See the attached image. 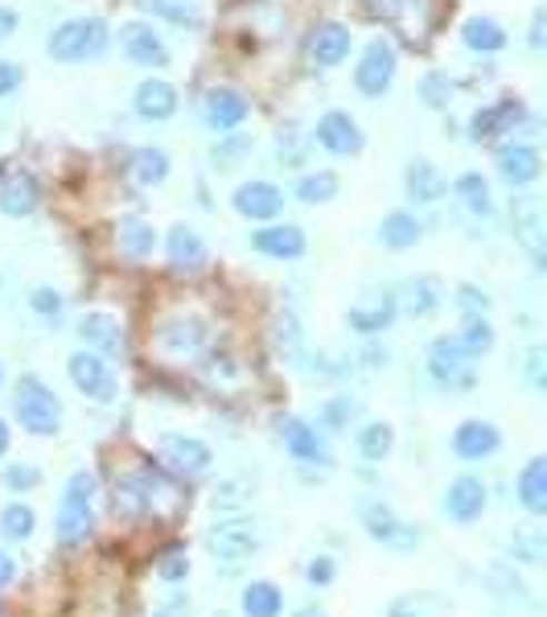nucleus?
Wrapping results in <instances>:
<instances>
[{"instance_id": "f3484780", "label": "nucleus", "mask_w": 547, "mask_h": 617, "mask_svg": "<svg viewBox=\"0 0 547 617\" xmlns=\"http://www.w3.org/2000/svg\"><path fill=\"white\" fill-rule=\"evenodd\" d=\"M498 429H494L490 420H466L461 429L452 432V453L461 457V461H486V457L498 453Z\"/></svg>"}, {"instance_id": "39448f33", "label": "nucleus", "mask_w": 547, "mask_h": 617, "mask_svg": "<svg viewBox=\"0 0 547 617\" xmlns=\"http://www.w3.org/2000/svg\"><path fill=\"white\" fill-rule=\"evenodd\" d=\"M13 412H17V420H21V429H29L33 437H54V432L62 429V403H58L54 391L33 375H26L17 383Z\"/></svg>"}, {"instance_id": "052dcab7", "label": "nucleus", "mask_w": 547, "mask_h": 617, "mask_svg": "<svg viewBox=\"0 0 547 617\" xmlns=\"http://www.w3.org/2000/svg\"><path fill=\"white\" fill-rule=\"evenodd\" d=\"M13 572H17V568H13V560H9V551L0 548V589L13 580Z\"/></svg>"}, {"instance_id": "6ab92c4d", "label": "nucleus", "mask_w": 547, "mask_h": 617, "mask_svg": "<svg viewBox=\"0 0 547 617\" xmlns=\"http://www.w3.org/2000/svg\"><path fill=\"white\" fill-rule=\"evenodd\" d=\"M280 437H285V449L297 461H305V466H326L329 461V449H326V441L317 437V429H309L305 420H297V417H288V420H280Z\"/></svg>"}, {"instance_id": "f03ea898", "label": "nucleus", "mask_w": 547, "mask_h": 617, "mask_svg": "<svg viewBox=\"0 0 547 617\" xmlns=\"http://www.w3.org/2000/svg\"><path fill=\"white\" fill-rule=\"evenodd\" d=\"M91 523H96V473H70L67 490H62V502H58V543L62 548H74L82 539L91 536Z\"/></svg>"}, {"instance_id": "72a5a7b5", "label": "nucleus", "mask_w": 547, "mask_h": 617, "mask_svg": "<svg viewBox=\"0 0 547 617\" xmlns=\"http://www.w3.org/2000/svg\"><path fill=\"white\" fill-rule=\"evenodd\" d=\"M243 614L247 617H280L285 614V592L272 580H251L243 589Z\"/></svg>"}, {"instance_id": "2eb2a0df", "label": "nucleus", "mask_w": 547, "mask_h": 617, "mask_svg": "<svg viewBox=\"0 0 547 617\" xmlns=\"http://www.w3.org/2000/svg\"><path fill=\"white\" fill-rule=\"evenodd\" d=\"M486 486L481 478H457V482L445 490V515L452 523H478L481 510H486Z\"/></svg>"}, {"instance_id": "0eeeda50", "label": "nucleus", "mask_w": 547, "mask_h": 617, "mask_svg": "<svg viewBox=\"0 0 547 617\" xmlns=\"http://www.w3.org/2000/svg\"><path fill=\"white\" fill-rule=\"evenodd\" d=\"M510 223H515V239L531 252L535 268H544L547 259V215H544V198L539 194H519L510 202Z\"/></svg>"}, {"instance_id": "5701e85b", "label": "nucleus", "mask_w": 547, "mask_h": 617, "mask_svg": "<svg viewBox=\"0 0 547 617\" xmlns=\"http://www.w3.org/2000/svg\"><path fill=\"white\" fill-rule=\"evenodd\" d=\"M498 174L507 186H531L539 177V153L531 145H507L498 148Z\"/></svg>"}, {"instance_id": "a18cd8bd", "label": "nucleus", "mask_w": 547, "mask_h": 617, "mask_svg": "<svg viewBox=\"0 0 547 617\" xmlns=\"http://www.w3.org/2000/svg\"><path fill=\"white\" fill-rule=\"evenodd\" d=\"M457 342H461V346H466L469 354H474V359H481V354H486V350L494 346V330H490V322H486V317H469L466 330L457 334Z\"/></svg>"}, {"instance_id": "3c124183", "label": "nucleus", "mask_w": 547, "mask_h": 617, "mask_svg": "<svg viewBox=\"0 0 547 617\" xmlns=\"http://www.w3.org/2000/svg\"><path fill=\"white\" fill-rule=\"evenodd\" d=\"M457 305L466 308L469 317H486V308H490V296L481 293V288H474V284H461V288H457Z\"/></svg>"}, {"instance_id": "aec40b11", "label": "nucleus", "mask_w": 547, "mask_h": 617, "mask_svg": "<svg viewBox=\"0 0 547 617\" xmlns=\"http://www.w3.org/2000/svg\"><path fill=\"white\" fill-rule=\"evenodd\" d=\"M38 202H41V186L33 174H21V169H17V174H9L0 182V210H4V215L26 218L38 210Z\"/></svg>"}, {"instance_id": "cd10ccee", "label": "nucleus", "mask_w": 547, "mask_h": 617, "mask_svg": "<svg viewBox=\"0 0 547 617\" xmlns=\"http://www.w3.org/2000/svg\"><path fill=\"white\" fill-rule=\"evenodd\" d=\"M396 322V296L391 293H379L375 301H367V305H355L350 308V330H358V334H384L387 325Z\"/></svg>"}, {"instance_id": "ea45409f", "label": "nucleus", "mask_w": 547, "mask_h": 617, "mask_svg": "<svg viewBox=\"0 0 547 617\" xmlns=\"http://www.w3.org/2000/svg\"><path fill=\"white\" fill-rule=\"evenodd\" d=\"M391 444H396V432L387 429V424H367V429L358 432V453L367 457V461H384L391 453Z\"/></svg>"}, {"instance_id": "6e6d98bb", "label": "nucleus", "mask_w": 547, "mask_h": 617, "mask_svg": "<svg viewBox=\"0 0 547 617\" xmlns=\"http://www.w3.org/2000/svg\"><path fill=\"white\" fill-rule=\"evenodd\" d=\"M305 577L314 580V585H329V580H334V560H329V556H317V560L305 568Z\"/></svg>"}, {"instance_id": "f8f14e48", "label": "nucleus", "mask_w": 547, "mask_h": 617, "mask_svg": "<svg viewBox=\"0 0 547 617\" xmlns=\"http://www.w3.org/2000/svg\"><path fill=\"white\" fill-rule=\"evenodd\" d=\"M247 111H251V104L235 87H215L202 99V120L210 133H231V128H239L247 120Z\"/></svg>"}, {"instance_id": "4c0bfd02", "label": "nucleus", "mask_w": 547, "mask_h": 617, "mask_svg": "<svg viewBox=\"0 0 547 617\" xmlns=\"http://www.w3.org/2000/svg\"><path fill=\"white\" fill-rule=\"evenodd\" d=\"M145 9L152 17H165V21H173V26H198L202 21V9H198V0H145Z\"/></svg>"}, {"instance_id": "79ce46f5", "label": "nucleus", "mask_w": 547, "mask_h": 617, "mask_svg": "<svg viewBox=\"0 0 547 617\" xmlns=\"http://www.w3.org/2000/svg\"><path fill=\"white\" fill-rule=\"evenodd\" d=\"M334 194H338V177L329 174V169H321V174H305L301 182H297V198L309 202V206L329 202Z\"/></svg>"}, {"instance_id": "49530a36", "label": "nucleus", "mask_w": 547, "mask_h": 617, "mask_svg": "<svg viewBox=\"0 0 547 617\" xmlns=\"http://www.w3.org/2000/svg\"><path fill=\"white\" fill-rule=\"evenodd\" d=\"M440 614H445V601L428 597V592H416V597H404V601L391 605V617H440Z\"/></svg>"}, {"instance_id": "4468645a", "label": "nucleus", "mask_w": 547, "mask_h": 617, "mask_svg": "<svg viewBox=\"0 0 547 617\" xmlns=\"http://www.w3.org/2000/svg\"><path fill=\"white\" fill-rule=\"evenodd\" d=\"M317 145L334 153V157H355L358 148H362V128L346 111H326L317 120Z\"/></svg>"}, {"instance_id": "37998d69", "label": "nucleus", "mask_w": 547, "mask_h": 617, "mask_svg": "<svg viewBox=\"0 0 547 617\" xmlns=\"http://www.w3.org/2000/svg\"><path fill=\"white\" fill-rule=\"evenodd\" d=\"M510 551H515V560L523 564H544L547 560V539L539 527H527V531H519V536L510 539Z\"/></svg>"}, {"instance_id": "bb28decb", "label": "nucleus", "mask_w": 547, "mask_h": 617, "mask_svg": "<svg viewBox=\"0 0 547 617\" xmlns=\"http://www.w3.org/2000/svg\"><path fill=\"white\" fill-rule=\"evenodd\" d=\"M137 111L145 120H169L178 111V91L165 79H145L137 87Z\"/></svg>"}, {"instance_id": "9d476101", "label": "nucleus", "mask_w": 547, "mask_h": 617, "mask_svg": "<svg viewBox=\"0 0 547 617\" xmlns=\"http://www.w3.org/2000/svg\"><path fill=\"white\" fill-rule=\"evenodd\" d=\"M70 383L82 391V395H91L96 403H111L116 400V375H111V366L91 354V350H79L74 359H70Z\"/></svg>"}, {"instance_id": "13d9d810", "label": "nucleus", "mask_w": 547, "mask_h": 617, "mask_svg": "<svg viewBox=\"0 0 547 617\" xmlns=\"http://www.w3.org/2000/svg\"><path fill=\"white\" fill-rule=\"evenodd\" d=\"M152 617H190V601H186V597H173V601L161 605Z\"/></svg>"}, {"instance_id": "c03bdc74", "label": "nucleus", "mask_w": 547, "mask_h": 617, "mask_svg": "<svg viewBox=\"0 0 547 617\" xmlns=\"http://www.w3.org/2000/svg\"><path fill=\"white\" fill-rule=\"evenodd\" d=\"M276 350L285 354V359H301L305 354V337H301V322L285 313L280 322H276Z\"/></svg>"}, {"instance_id": "a19ab883", "label": "nucleus", "mask_w": 547, "mask_h": 617, "mask_svg": "<svg viewBox=\"0 0 547 617\" xmlns=\"http://www.w3.org/2000/svg\"><path fill=\"white\" fill-rule=\"evenodd\" d=\"M33 510L26 507V502H9V507L0 510V531H4V539H29L33 536Z\"/></svg>"}, {"instance_id": "20e7f679", "label": "nucleus", "mask_w": 547, "mask_h": 617, "mask_svg": "<svg viewBox=\"0 0 547 617\" xmlns=\"http://www.w3.org/2000/svg\"><path fill=\"white\" fill-rule=\"evenodd\" d=\"M46 50L58 58V62H87V58H99L108 50V26L99 17H74V21H62V26L50 33Z\"/></svg>"}, {"instance_id": "0e129e2a", "label": "nucleus", "mask_w": 547, "mask_h": 617, "mask_svg": "<svg viewBox=\"0 0 547 617\" xmlns=\"http://www.w3.org/2000/svg\"><path fill=\"white\" fill-rule=\"evenodd\" d=\"M297 617H326V614H321V609H301Z\"/></svg>"}, {"instance_id": "423d86ee", "label": "nucleus", "mask_w": 547, "mask_h": 617, "mask_svg": "<svg viewBox=\"0 0 547 617\" xmlns=\"http://www.w3.org/2000/svg\"><path fill=\"white\" fill-rule=\"evenodd\" d=\"M157 350H161L165 359H193V354H202V346L210 342V325L198 317V313H178V317H169V322L157 325Z\"/></svg>"}, {"instance_id": "09e8293b", "label": "nucleus", "mask_w": 547, "mask_h": 617, "mask_svg": "<svg viewBox=\"0 0 547 617\" xmlns=\"http://www.w3.org/2000/svg\"><path fill=\"white\" fill-rule=\"evenodd\" d=\"M523 375H527V383H531L535 391L547 388V350L544 346L527 350V359H523Z\"/></svg>"}, {"instance_id": "393cba45", "label": "nucleus", "mask_w": 547, "mask_h": 617, "mask_svg": "<svg viewBox=\"0 0 547 617\" xmlns=\"http://www.w3.org/2000/svg\"><path fill=\"white\" fill-rule=\"evenodd\" d=\"M79 337L91 350H103V354H116V359H123L120 322H116V317H108V313H91V317H82V322H79Z\"/></svg>"}, {"instance_id": "1a4fd4ad", "label": "nucleus", "mask_w": 547, "mask_h": 617, "mask_svg": "<svg viewBox=\"0 0 547 617\" xmlns=\"http://www.w3.org/2000/svg\"><path fill=\"white\" fill-rule=\"evenodd\" d=\"M428 375L437 379L440 388H469V379H474V354L457 337H437L432 350H428Z\"/></svg>"}, {"instance_id": "603ef678", "label": "nucleus", "mask_w": 547, "mask_h": 617, "mask_svg": "<svg viewBox=\"0 0 547 617\" xmlns=\"http://www.w3.org/2000/svg\"><path fill=\"white\" fill-rule=\"evenodd\" d=\"M350 417H358V403L350 400V395L326 403V424H329V429H346V424H350Z\"/></svg>"}, {"instance_id": "473e14b6", "label": "nucleus", "mask_w": 547, "mask_h": 617, "mask_svg": "<svg viewBox=\"0 0 547 617\" xmlns=\"http://www.w3.org/2000/svg\"><path fill=\"white\" fill-rule=\"evenodd\" d=\"M420 235H425V227H420V218L408 215V210H396V215H387L384 227H379V239H384V247H391V252L416 247V243H420Z\"/></svg>"}, {"instance_id": "864d4df0", "label": "nucleus", "mask_w": 547, "mask_h": 617, "mask_svg": "<svg viewBox=\"0 0 547 617\" xmlns=\"http://www.w3.org/2000/svg\"><path fill=\"white\" fill-rule=\"evenodd\" d=\"M29 305L38 308L41 317H58V313H62V296H58L54 288H33Z\"/></svg>"}, {"instance_id": "8fccbe9b", "label": "nucleus", "mask_w": 547, "mask_h": 617, "mask_svg": "<svg viewBox=\"0 0 547 617\" xmlns=\"http://www.w3.org/2000/svg\"><path fill=\"white\" fill-rule=\"evenodd\" d=\"M420 95H425L428 108H445V104H449V95H452V87H449V79H445V75H428V79L420 82Z\"/></svg>"}, {"instance_id": "a211bd4d", "label": "nucleus", "mask_w": 547, "mask_h": 617, "mask_svg": "<svg viewBox=\"0 0 547 617\" xmlns=\"http://www.w3.org/2000/svg\"><path fill=\"white\" fill-rule=\"evenodd\" d=\"M235 210L243 218L263 223V218H276L285 210V194L272 182H243V186L235 189Z\"/></svg>"}, {"instance_id": "7c9ffc66", "label": "nucleus", "mask_w": 547, "mask_h": 617, "mask_svg": "<svg viewBox=\"0 0 547 617\" xmlns=\"http://www.w3.org/2000/svg\"><path fill=\"white\" fill-rule=\"evenodd\" d=\"M519 116H523V108L515 104V99H507V104H494V108L478 111V116L469 120V136L481 145V140H490V136L507 133L510 120H519Z\"/></svg>"}, {"instance_id": "a878e982", "label": "nucleus", "mask_w": 547, "mask_h": 617, "mask_svg": "<svg viewBox=\"0 0 547 617\" xmlns=\"http://www.w3.org/2000/svg\"><path fill=\"white\" fill-rule=\"evenodd\" d=\"M440 301H445V284L437 276H416L399 288V305L408 308L411 317H428V313H437Z\"/></svg>"}, {"instance_id": "dca6fc26", "label": "nucleus", "mask_w": 547, "mask_h": 617, "mask_svg": "<svg viewBox=\"0 0 547 617\" xmlns=\"http://www.w3.org/2000/svg\"><path fill=\"white\" fill-rule=\"evenodd\" d=\"M350 46H355V38H350V29L338 26V21H321V26L309 33V58H314V67H338V62H346V55H350Z\"/></svg>"}, {"instance_id": "f704fd0d", "label": "nucleus", "mask_w": 547, "mask_h": 617, "mask_svg": "<svg viewBox=\"0 0 547 617\" xmlns=\"http://www.w3.org/2000/svg\"><path fill=\"white\" fill-rule=\"evenodd\" d=\"M452 198L466 206L469 215H478L486 218L494 210V198H490V186L481 182V174H466V177H457L452 182Z\"/></svg>"}, {"instance_id": "2f4dec72", "label": "nucleus", "mask_w": 547, "mask_h": 617, "mask_svg": "<svg viewBox=\"0 0 547 617\" xmlns=\"http://www.w3.org/2000/svg\"><path fill=\"white\" fill-rule=\"evenodd\" d=\"M461 38H466L469 50H478V55H498L503 46H507V29L498 26L494 17H469L466 29H461Z\"/></svg>"}, {"instance_id": "412c9836", "label": "nucleus", "mask_w": 547, "mask_h": 617, "mask_svg": "<svg viewBox=\"0 0 547 617\" xmlns=\"http://www.w3.org/2000/svg\"><path fill=\"white\" fill-rule=\"evenodd\" d=\"M251 247L260 255H268V259H297V255H305V231L292 227V223H285V227H263L251 235Z\"/></svg>"}, {"instance_id": "e433bc0d", "label": "nucleus", "mask_w": 547, "mask_h": 617, "mask_svg": "<svg viewBox=\"0 0 547 617\" xmlns=\"http://www.w3.org/2000/svg\"><path fill=\"white\" fill-rule=\"evenodd\" d=\"M132 177H137L140 186H161L165 177H169V157H165L161 148H140L137 157H132Z\"/></svg>"}, {"instance_id": "6e6552de", "label": "nucleus", "mask_w": 547, "mask_h": 617, "mask_svg": "<svg viewBox=\"0 0 547 617\" xmlns=\"http://www.w3.org/2000/svg\"><path fill=\"white\" fill-rule=\"evenodd\" d=\"M396 67H399L396 46L387 38H375L367 50H362V62H358V70H355V87L362 95H370V99H379V95L396 82Z\"/></svg>"}, {"instance_id": "4d7b16f0", "label": "nucleus", "mask_w": 547, "mask_h": 617, "mask_svg": "<svg viewBox=\"0 0 547 617\" xmlns=\"http://www.w3.org/2000/svg\"><path fill=\"white\" fill-rule=\"evenodd\" d=\"M17 87H21V67L17 62H0V99L13 95Z\"/></svg>"}, {"instance_id": "f257e3e1", "label": "nucleus", "mask_w": 547, "mask_h": 617, "mask_svg": "<svg viewBox=\"0 0 547 617\" xmlns=\"http://www.w3.org/2000/svg\"><path fill=\"white\" fill-rule=\"evenodd\" d=\"M178 490L173 482L165 478L161 470H152V466H140L132 473H120L116 478V490H111V510H116V519H128V523H140V519H165V515H173L178 510Z\"/></svg>"}, {"instance_id": "b1692460", "label": "nucleus", "mask_w": 547, "mask_h": 617, "mask_svg": "<svg viewBox=\"0 0 547 617\" xmlns=\"http://www.w3.org/2000/svg\"><path fill=\"white\" fill-rule=\"evenodd\" d=\"M165 247H169V264H173V272H202L206 268V243L198 231L173 227Z\"/></svg>"}, {"instance_id": "680f3d73", "label": "nucleus", "mask_w": 547, "mask_h": 617, "mask_svg": "<svg viewBox=\"0 0 547 617\" xmlns=\"http://www.w3.org/2000/svg\"><path fill=\"white\" fill-rule=\"evenodd\" d=\"M531 46L544 50V13H535V26H531Z\"/></svg>"}, {"instance_id": "e2e57ef3", "label": "nucleus", "mask_w": 547, "mask_h": 617, "mask_svg": "<svg viewBox=\"0 0 547 617\" xmlns=\"http://www.w3.org/2000/svg\"><path fill=\"white\" fill-rule=\"evenodd\" d=\"M9 453V429H4V420H0V457Z\"/></svg>"}, {"instance_id": "ddd939ff", "label": "nucleus", "mask_w": 547, "mask_h": 617, "mask_svg": "<svg viewBox=\"0 0 547 617\" xmlns=\"http://www.w3.org/2000/svg\"><path fill=\"white\" fill-rule=\"evenodd\" d=\"M161 461H169V470L181 473V478H198V473L210 470V449H206L198 437H186V432H169L161 441Z\"/></svg>"}, {"instance_id": "7ed1b4c3", "label": "nucleus", "mask_w": 547, "mask_h": 617, "mask_svg": "<svg viewBox=\"0 0 547 617\" xmlns=\"http://www.w3.org/2000/svg\"><path fill=\"white\" fill-rule=\"evenodd\" d=\"M263 543V527L256 519H243V515H235V519H219V523L206 531V548L215 556V564H222L227 572H235L243 560H251Z\"/></svg>"}, {"instance_id": "5fc2aeb1", "label": "nucleus", "mask_w": 547, "mask_h": 617, "mask_svg": "<svg viewBox=\"0 0 547 617\" xmlns=\"http://www.w3.org/2000/svg\"><path fill=\"white\" fill-rule=\"evenodd\" d=\"M38 478L41 473L33 470V466H9V470H4V486H9V490H29V486H38Z\"/></svg>"}, {"instance_id": "bf43d9fd", "label": "nucleus", "mask_w": 547, "mask_h": 617, "mask_svg": "<svg viewBox=\"0 0 547 617\" xmlns=\"http://www.w3.org/2000/svg\"><path fill=\"white\" fill-rule=\"evenodd\" d=\"M13 33H17V13L13 9H0V41L13 38Z\"/></svg>"}, {"instance_id": "c85d7f7f", "label": "nucleus", "mask_w": 547, "mask_h": 617, "mask_svg": "<svg viewBox=\"0 0 547 617\" xmlns=\"http://www.w3.org/2000/svg\"><path fill=\"white\" fill-rule=\"evenodd\" d=\"M519 502L531 515H547V461L544 457H531L519 473Z\"/></svg>"}, {"instance_id": "de8ad7c7", "label": "nucleus", "mask_w": 547, "mask_h": 617, "mask_svg": "<svg viewBox=\"0 0 547 617\" xmlns=\"http://www.w3.org/2000/svg\"><path fill=\"white\" fill-rule=\"evenodd\" d=\"M157 577L169 580V585L190 577V556H186V548H165V556L157 560Z\"/></svg>"}, {"instance_id": "c9c22d12", "label": "nucleus", "mask_w": 547, "mask_h": 617, "mask_svg": "<svg viewBox=\"0 0 547 617\" xmlns=\"http://www.w3.org/2000/svg\"><path fill=\"white\" fill-rule=\"evenodd\" d=\"M157 247V231L145 218H123L120 223V252H128L132 259H145Z\"/></svg>"}, {"instance_id": "9b49d317", "label": "nucleus", "mask_w": 547, "mask_h": 617, "mask_svg": "<svg viewBox=\"0 0 547 617\" xmlns=\"http://www.w3.org/2000/svg\"><path fill=\"white\" fill-rule=\"evenodd\" d=\"M362 527H367V536L375 539V543H384V548H396V551L420 548V531L408 527V523H399L384 502H370V507H362Z\"/></svg>"}, {"instance_id": "c756f323", "label": "nucleus", "mask_w": 547, "mask_h": 617, "mask_svg": "<svg viewBox=\"0 0 547 617\" xmlns=\"http://www.w3.org/2000/svg\"><path fill=\"white\" fill-rule=\"evenodd\" d=\"M404 186H408V198L420 202V206H432V202H440V194H445V182H440L437 165H428V161H411Z\"/></svg>"}, {"instance_id": "4be33fe9", "label": "nucleus", "mask_w": 547, "mask_h": 617, "mask_svg": "<svg viewBox=\"0 0 547 617\" xmlns=\"http://www.w3.org/2000/svg\"><path fill=\"white\" fill-rule=\"evenodd\" d=\"M120 41H123V55L132 58L137 67H165L169 62V50H165V41L152 33L149 26H123V33H120Z\"/></svg>"}, {"instance_id": "58836bf2", "label": "nucleus", "mask_w": 547, "mask_h": 617, "mask_svg": "<svg viewBox=\"0 0 547 617\" xmlns=\"http://www.w3.org/2000/svg\"><path fill=\"white\" fill-rule=\"evenodd\" d=\"M367 9L375 17L391 21V26H404V29H408V38H416V33H411L408 13H411V9H416V13H428V0H367Z\"/></svg>"}]
</instances>
